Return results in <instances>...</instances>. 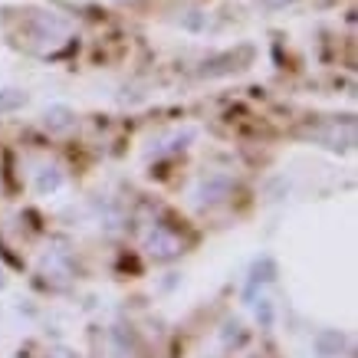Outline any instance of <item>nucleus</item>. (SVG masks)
I'll return each instance as SVG.
<instances>
[{
	"instance_id": "nucleus-1",
	"label": "nucleus",
	"mask_w": 358,
	"mask_h": 358,
	"mask_svg": "<svg viewBox=\"0 0 358 358\" xmlns=\"http://www.w3.org/2000/svg\"><path fill=\"white\" fill-rule=\"evenodd\" d=\"M27 96H23L20 89H0V112H10V109H20Z\"/></svg>"
},
{
	"instance_id": "nucleus-2",
	"label": "nucleus",
	"mask_w": 358,
	"mask_h": 358,
	"mask_svg": "<svg viewBox=\"0 0 358 358\" xmlns=\"http://www.w3.org/2000/svg\"><path fill=\"white\" fill-rule=\"evenodd\" d=\"M46 125H53V129H66L69 125V112L66 109H53L46 115Z\"/></svg>"
},
{
	"instance_id": "nucleus-3",
	"label": "nucleus",
	"mask_w": 358,
	"mask_h": 358,
	"mask_svg": "<svg viewBox=\"0 0 358 358\" xmlns=\"http://www.w3.org/2000/svg\"><path fill=\"white\" fill-rule=\"evenodd\" d=\"M266 7H282V3H289V0H263Z\"/></svg>"
}]
</instances>
